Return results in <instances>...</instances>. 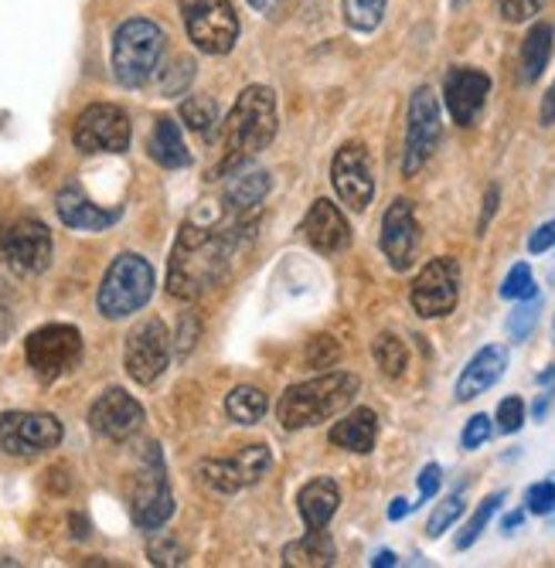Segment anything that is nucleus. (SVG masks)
<instances>
[{"instance_id":"1","label":"nucleus","mask_w":555,"mask_h":568,"mask_svg":"<svg viewBox=\"0 0 555 568\" xmlns=\"http://www.w3.org/2000/svg\"><path fill=\"white\" fill-rule=\"evenodd\" d=\"M252 229H256V219L252 215H232V222L225 229L184 222L178 232V242L171 248L168 293L178 300L205 296L229 273L239 235H252Z\"/></svg>"},{"instance_id":"2","label":"nucleus","mask_w":555,"mask_h":568,"mask_svg":"<svg viewBox=\"0 0 555 568\" xmlns=\"http://www.w3.org/2000/svg\"><path fill=\"white\" fill-rule=\"evenodd\" d=\"M359 375L351 372H331V375H317L311 382L290 385L276 405L280 426L296 433V429H311L317 423H327L334 416L355 402L359 395Z\"/></svg>"},{"instance_id":"3","label":"nucleus","mask_w":555,"mask_h":568,"mask_svg":"<svg viewBox=\"0 0 555 568\" xmlns=\"http://www.w3.org/2000/svg\"><path fill=\"white\" fill-rule=\"evenodd\" d=\"M276 136V95L266 85H249L235 99L225 120V158L219 171H232L242 161L263 153Z\"/></svg>"},{"instance_id":"4","label":"nucleus","mask_w":555,"mask_h":568,"mask_svg":"<svg viewBox=\"0 0 555 568\" xmlns=\"http://www.w3.org/2000/svg\"><path fill=\"white\" fill-rule=\"evenodd\" d=\"M164 31L147 18H130L113 34V72L127 89H140L158 75L164 59Z\"/></svg>"},{"instance_id":"5","label":"nucleus","mask_w":555,"mask_h":568,"mask_svg":"<svg viewBox=\"0 0 555 568\" xmlns=\"http://www.w3.org/2000/svg\"><path fill=\"white\" fill-rule=\"evenodd\" d=\"M150 296H154V266L137 252H123L107 270L95 303L107 321H123L137 314V310H143Z\"/></svg>"},{"instance_id":"6","label":"nucleus","mask_w":555,"mask_h":568,"mask_svg":"<svg viewBox=\"0 0 555 568\" xmlns=\"http://www.w3.org/2000/svg\"><path fill=\"white\" fill-rule=\"evenodd\" d=\"M130 514H133V525L143 531H158L171 521L174 514V494L168 484V470H164V456L161 446L150 443L143 453V467L137 474L133 484V497H130Z\"/></svg>"},{"instance_id":"7","label":"nucleus","mask_w":555,"mask_h":568,"mask_svg":"<svg viewBox=\"0 0 555 568\" xmlns=\"http://www.w3.org/2000/svg\"><path fill=\"white\" fill-rule=\"evenodd\" d=\"M188 38L205 55H229L239 41V18L232 0H181Z\"/></svg>"},{"instance_id":"8","label":"nucleus","mask_w":555,"mask_h":568,"mask_svg":"<svg viewBox=\"0 0 555 568\" xmlns=\"http://www.w3.org/2000/svg\"><path fill=\"white\" fill-rule=\"evenodd\" d=\"M443 123H440V102L430 85H420L410 99L406 116V146H402V174L416 178L440 146Z\"/></svg>"},{"instance_id":"9","label":"nucleus","mask_w":555,"mask_h":568,"mask_svg":"<svg viewBox=\"0 0 555 568\" xmlns=\"http://www.w3.org/2000/svg\"><path fill=\"white\" fill-rule=\"evenodd\" d=\"M24 357L41 382H56L82 361V334L72 324L38 327L24 344Z\"/></svg>"},{"instance_id":"10","label":"nucleus","mask_w":555,"mask_h":568,"mask_svg":"<svg viewBox=\"0 0 555 568\" xmlns=\"http://www.w3.org/2000/svg\"><path fill=\"white\" fill-rule=\"evenodd\" d=\"M410 300L416 314L426 321L450 317L461 300V263L450 260V255H440V260L426 263L410 290Z\"/></svg>"},{"instance_id":"11","label":"nucleus","mask_w":555,"mask_h":568,"mask_svg":"<svg viewBox=\"0 0 555 568\" xmlns=\"http://www.w3.org/2000/svg\"><path fill=\"white\" fill-rule=\"evenodd\" d=\"M130 116L113 102H92L75 120L72 140L82 153H123L130 146Z\"/></svg>"},{"instance_id":"12","label":"nucleus","mask_w":555,"mask_h":568,"mask_svg":"<svg viewBox=\"0 0 555 568\" xmlns=\"http://www.w3.org/2000/svg\"><path fill=\"white\" fill-rule=\"evenodd\" d=\"M123 365H127V375L137 385H154L164 375V368L171 365V334L158 317L140 321L130 331L127 351H123Z\"/></svg>"},{"instance_id":"13","label":"nucleus","mask_w":555,"mask_h":568,"mask_svg":"<svg viewBox=\"0 0 555 568\" xmlns=\"http://www.w3.org/2000/svg\"><path fill=\"white\" fill-rule=\"evenodd\" d=\"M0 255L21 276H38L52 263V232L38 219H18L0 232Z\"/></svg>"},{"instance_id":"14","label":"nucleus","mask_w":555,"mask_h":568,"mask_svg":"<svg viewBox=\"0 0 555 568\" xmlns=\"http://www.w3.org/2000/svg\"><path fill=\"white\" fill-rule=\"evenodd\" d=\"M331 184L337 191V197L347 204L351 212H365L372 197H375V174H372V158L369 146L351 140L334 153L331 164Z\"/></svg>"},{"instance_id":"15","label":"nucleus","mask_w":555,"mask_h":568,"mask_svg":"<svg viewBox=\"0 0 555 568\" xmlns=\"http://www.w3.org/2000/svg\"><path fill=\"white\" fill-rule=\"evenodd\" d=\"M273 467V453L266 446H242L235 456L225 459H205L198 467L201 480L219 494H239L242 487L260 484Z\"/></svg>"},{"instance_id":"16","label":"nucleus","mask_w":555,"mask_h":568,"mask_svg":"<svg viewBox=\"0 0 555 568\" xmlns=\"http://www.w3.org/2000/svg\"><path fill=\"white\" fill-rule=\"evenodd\" d=\"M62 443V423L48 412H4L0 416V446L11 456H38Z\"/></svg>"},{"instance_id":"17","label":"nucleus","mask_w":555,"mask_h":568,"mask_svg":"<svg viewBox=\"0 0 555 568\" xmlns=\"http://www.w3.org/2000/svg\"><path fill=\"white\" fill-rule=\"evenodd\" d=\"M487 95H491V79L481 69L457 65V69H450L446 79H443L446 110H450V116L457 126H474L477 123Z\"/></svg>"},{"instance_id":"18","label":"nucleus","mask_w":555,"mask_h":568,"mask_svg":"<svg viewBox=\"0 0 555 568\" xmlns=\"http://www.w3.org/2000/svg\"><path fill=\"white\" fill-rule=\"evenodd\" d=\"M416 248H420V225H416V212H413V201L398 197L389 204V212L382 219V252L392 270H410L416 260Z\"/></svg>"},{"instance_id":"19","label":"nucleus","mask_w":555,"mask_h":568,"mask_svg":"<svg viewBox=\"0 0 555 568\" xmlns=\"http://www.w3.org/2000/svg\"><path fill=\"white\" fill-rule=\"evenodd\" d=\"M89 426L99 436H107L113 443H123V439H130L143 426V405L133 395H127L123 388H110V392H103L92 402Z\"/></svg>"},{"instance_id":"20","label":"nucleus","mask_w":555,"mask_h":568,"mask_svg":"<svg viewBox=\"0 0 555 568\" xmlns=\"http://www.w3.org/2000/svg\"><path fill=\"white\" fill-rule=\"evenodd\" d=\"M56 209H59V219L69 225V229H79V232H107L120 222L123 209H99L92 204L82 191L79 181H69L59 197H56Z\"/></svg>"},{"instance_id":"21","label":"nucleus","mask_w":555,"mask_h":568,"mask_svg":"<svg viewBox=\"0 0 555 568\" xmlns=\"http://www.w3.org/2000/svg\"><path fill=\"white\" fill-rule=\"evenodd\" d=\"M304 235H307V242H311L317 252L334 255V252L347 248V242H351V225H347L344 212L337 209L334 201L317 197V201L311 204L307 219H304Z\"/></svg>"},{"instance_id":"22","label":"nucleus","mask_w":555,"mask_h":568,"mask_svg":"<svg viewBox=\"0 0 555 568\" xmlns=\"http://www.w3.org/2000/svg\"><path fill=\"white\" fill-rule=\"evenodd\" d=\"M504 368H508V351L491 344V347H481L471 361L467 368L461 372L457 378V402H474L477 395H484L487 388H494L504 375Z\"/></svg>"},{"instance_id":"23","label":"nucleus","mask_w":555,"mask_h":568,"mask_svg":"<svg viewBox=\"0 0 555 568\" xmlns=\"http://www.w3.org/2000/svg\"><path fill=\"white\" fill-rule=\"evenodd\" d=\"M337 504H341V490L331 477H317L300 487V494H296V507H300V518H304L307 531H324L327 521L337 514Z\"/></svg>"},{"instance_id":"24","label":"nucleus","mask_w":555,"mask_h":568,"mask_svg":"<svg viewBox=\"0 0 555 568\" xmlns=\"http://www.w3.org/2000/svg\"><path fill=\"white\" fill-rule=\"evenodd\" d=\"M270 194V174L266 171H245V174H232L222 201L229 215H252L263 204V197Z\"/></svg>"},{"instance_id":"25","label":"nucleus","mask_w":555,"mask_h":568,"mask_svg":"<svg viewBox=\"0 0 555 568\" xmlns=\"http://www.w3.org/2000/svg\"><path fill=\"white\" fill-rule=\"evenodd\" d=\"M379 439V416L372 408H355L331 429V443L347 453H372Z\"/></svg>"},{"instance_id":"26","label":"nucleus","mask_w":555,"mask_h":568,"mask_svg":"<svg viewBox=\"0 0 555 568\" xmlns=\"http://www.w3.org/2000/svg\"><path fill=\"white\" fill-rule=\"evenodd\" d=\"M147 150H150V158H154L168 171H178V168L191 164V153L184 146L181 126L171 116H158L154 133H150V140H147Z\"/></svg>"},{"instance_id":"27","label":"nucleus","mask_w":555,"mask_h":568,"mask_svg":"<svg viewBox=\"0 0 555 568\" xmlns=\"http://www.w3.org/2000/svg\"><path fill=\"white\" fill-rule=\"evenodd\" d=\"M552 48H555V28L548 21L532 24V31L522 41V79L525 82L542 79V72L548 69V59H552Z\"/></svg>"},{"instance_id":"28","label":"nucleus","mask_w":555,"mask_h":568,"mask_svg":"<svg viewBox=\"0 0 555 568\" xmlns=\"http://www.w3.org/2000/svg\"><path fill=\"white\" fill-rule=\"evenodd\" d=\"M334 558H337L334 541L324 531H311L307 538H300L283 548V561L296 565V568H327V565H334Z\"/></svg>"},{"instance_id":"29","label":"nucleus","mask_w":555,"mask_h":568,"mask_svg":"<svg viewBox=\"0 0 555 568\" xmlns=\"http://www.w3.org/2000/svg\"><path fill=\"white\" fill-rule=\"evenodd\" d=\"M266 408H270V398L263 388L256 385H239L229 392L225 398V412H229V419L239 423V426H256L263 416H266Z\"/></svg>"},{"instance_id":"30","label":"nucleus","mask_w":555,"mask_h":568,"mask_svg":"<svg viewBox=\"0 0 555 568\" xmlns=\"http://www.w3.org/2000/svg\"><path fill=\"white\" fill-rule=\"evenodd\" d=\"M372 354H375V361H379L382 375H389V378H398L402 372H406V365H410V351H406V344H402V337H395V334H389V331L375 337Z\"/></svg>"},{"instance_id":"31","label":"nucleus","mask_w":555,"mask_h":568,"mask_svg":"<svg viewBox=\"0 0 555 568\" xmlns=\"http://www.w3.org/2000/svg\"><path fill=\"white\" fill-rule=\"evenodd\" d=\"M385 8L389 0H344V21L362 34H372L382 24Z\"/></svg>"},{"instance_id":"32","label":"nucleus","mask_w":555,"mask_h":568,"mask_svg":"<svg viewBox=\"0 0 555 568\" xmlns=\"http://www.w3.org/2000/svg\"><path fill=\"white\" fill-rule=\"evenodd\" d=\"M181 120H184L194 133L209 136V133L215 130V123H219V106H215V102H212L209 95H191V99L181 102Z\"/></svg>"},{"instance_id":"33","label":"nucleus","mask_w":555,"mask_h":568,"mask_svg":"<svg viewBox=\"0 0 555 568\" xmlns=\"http://www.w3.org/2000/svg\"><path fill=\"white\" fill-rule=\"evenodd\" d=\"M501 500H504V494H491V497H484L481 500V507L474 510V518L464 525V531L457 535V548L464 551V548H471L481 535H484V528L491 525V518L497 514V507H501Z\"/></svg>"},{"instance_id":"34","label":"nucleus","mask_w":555,"mask_h":568,"mask_svg":"<svg viewBox=\"0 0 555 568\" xmlns=\"http://www.w3.org/2000/svg\"><path fill=\"white\" fill-rule=\"evenodd\" d=\"M464 514V494H450L443 504H436V510L430 514V525H426V535L430 538H440L443 531L453 528V521H457Z\"/></svg>"},{"instance_id":"35","label":"nucleus","mask_w":555,"mask_h":568,"mask_svg":"<svg viewBox=\"0 0 555 568\" xmlns=\"http://www.w3.org/2000/svg\"><path fill=\"white\" fill-rule=\"evenodd\" d=\"M538 306H542L538 296L518 300L515 314H508V337H512V341H525V337L535 331V324H538Z\"/></svg>"},{"instance_id":"36","label":"nucleus","mask_w":555,"mask_h":568,"mask_svg":"<svg viewBox=\"0 0 555 568\" xmlns=\"http://www.w3.org/2000/svg\"><path fill=\"white\" fill-rule=\"evenodd\" d=\"M337 357H341V344L331 334H317L307 341V351H304L307 368H334Z\"/></svg>"},{"instance_id":"37","label":"nucleus","mask_w":555,"mask_h":568,"mask_svg":"<svg viewBox=\"0 0 555 568\" xmlns=\"http://www.w3.org/2000/svg\"><path fill=\"white\" fill-rule=\"evenodd\" d=\"M161 72V79H158V85H161V92L164 95H181L184 89H188V82L194 79V62L191 59H174L168 69H158Z\"/></svg>"},{"instance_id":"38","label":"nucleus","mask_w":555,"mask_h":568,"mask_svg":"<svg viewBox=\"0 0 555 568\" xmlns=\"http://www.w3.org/2000/svg\"><path fill=\"white\" fill-rule=\"evenodd\" d=\"M501 296H504V300H532V296H538L535 276H532L528 263H518V266L508 273V280L501 283Z\"/></svg>"},{"instance_id":"39","label":"nucleus","mask_w":555,"mask_h":568,"mask_svg":"<svg viewBox=\"0 0 555 568\" xmlns=\"http://www.w3.org/2000/svg\"><path fill=\"white\" fill-rule=\"evenodd\" d=\"M147 555H150V561H154V565H181L184 561V548L171 535H154V538H150Z\"/></svg>"},{"instance_id":"40","label":"nucleus","mask_w":555,"mask_h":568,"mask_svg":"<svg viewBox=\"0 0 555 568\" xmlns=\"http://www.w3.org/2000/svg\"><path fill=\"white\" fill-rule=\"evenodd\" d=\"M525 426V402L518 395H508L497 405V429L501 433H518Z\"/></svg>"},{"instance_id":"41","label":"nucleus","mask_w":555,"mask_h":568,"mask_svg":"<svg viewBox=\"0 0 555 568\" xmlns=\"http://www.w3.org/2000/svg\"><path fill=\"white\" fill-rule=\"evenodd\" d=\"M545 0H497V11L508 24H522V21H532L538 11H542Z\"/></svg>"},{"instance_id":"42","label":"nucleus","mask_w":555,"mask_h":568,"mask_svg":"<svg viewBox=\"0 0 555 568\" xmlns=\"http://www.w3.org/2000/svg\"><path fill=\"white\" fill-rule=\"evenodd\" d=\"M525 504H528L532 514H552L555 510V480L532 484L528 494H525Z\"/></svg>"},{"instance_id":"43","label":"nucleus","mask_w":555,"mask_h":568,"mask_svg":"<svg viewBox=\"0 0 555 568\" xmlns=\"http://www.w3.org/2000/svg\"><path fill=\"white\" fill-rule=\"evenodd\" d=\"M491 433H494V426H491V419L487 416H474L467 426H464V436H461V446L464 449H481L487 439H491Z\"/></svg>"},{"instance_id":"44","label":"nucleus","mask_w":555,"mask_h":568,"mask_svg":"<svg viewBox=\"0 0 555 568\" xmlns=\"http://www.w3.org/2000/svg\"><path fill=\"white\" fill-rule=\"evenodd\" d=\"M440 484H443V470L436 467V463H430V467H423V474H420V497L423 500H433L436 490H440Z\"/></svg>"},{"instance_id":"45","label":"nucleus","mask_w":555,"mask_h":568,"mask_svg":"<svg viewBox=\"0 0 555 568\" xmlns=\"http://www.w3.org/2000/svg\"><path fill=\"white\" fill-rule=\"evenodd\" d=\"M552 245H555V219L535 229V235L528 239V252H535V255H538V252H548Z\"/></svg>"},{"instance_id":"46","label":"nucleus","mask_w":555,"mask_h":568,"mask_svg":"<svg viewBox=\"0 0 555 568\" xmlns=\"http://www.w3.org/2000/svg\"><path fill=\"white\" fill-rule=\"evenodd\" d=\"M497 201H501V191L491 184L487 187V194H484V215H481V222H477V232L484 235V229H487V222L494 219V212H497Z\"/></svg>"},{"instance_id":"47","label":"nucleus","mask_w":555,"mask_h":568,"mask_svg":"<svg viewBox=\"0 0 555 568\" xmlns=\"http://www.w3.org/2000/svg\"><path fill=\"white\" fill-rule=\"evenodd\" d=\"M552 123H555V82L542 99V126H552Z\"/></svg>"},{"instance_id":"48","label":"nucleus","mask_w":555,"mask_h":568,"mask_svg":"<svg viewBox=\"0 0 555 568\" xmlns=\"http://www.w3.org/2000/svg\"><path fill=\"white\" fill-rule=\"evenodd\" d=\"M413 510V504L410 500H392V507H389V521H402V518H406V514Z\"/></svg>"},{"instance_id":"49","label":"nucleus","mask_w":555,"mask_h":568,"mask_svg":"<svg viewBox=\"0 0 555 568\" xmlns=\"http://www.w3.org/2000/svg\"><path fill=\"white\" fill-rule=\"evenodd\" d=\"M522 521H525V514H522V510H515V514H508V518L501 521V528H504V531H515Z\"/></svg>"},{"instance_id":"50","label":"nucleus","mask_w":555,"mask_h":568,"mask_svg":"<svg viewBox=\"0 0 555 568\" xmlns=\"http://www.w3.org/2000/svg\"><path fill=\"white\" fill-rule=\"evenodd\" d=\"M249 4L256 8V11H263V14H273L280 8V0H249Z\"/></svg>"},{"instance_id":"51","label":"nucleus","mask_w":555,"mask_h":568,"mask_svg":"<svg viewBox=\"0 0 555 568\" xmlns=\"http://www.w3.org/2000/svg\"><path fill=\"white\" fill-rule=\"evenodd\" d=\"M395 561H398V558H395L392 551H379V555L372 558V565H375V568H389V565H395Z\"/></svg>"},{"instance_id":"52","label":"nucleus","mask_w":555,"mask_h":568,"mask_svg":"<svg viewBox=\"0 0 555 568\" xmlns=\"http://www.w3.org/2000/svg\"><path fill=\"white\" fill-rule=\"evenodd\" d=\"M545 412H548V395H542V398L535 402V419H542Z\"/></svg>"}]
</instances>
